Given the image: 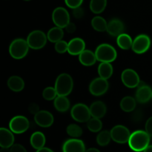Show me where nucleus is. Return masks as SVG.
I'll return each instance as SVG.
<instances>
[{
  "label": "nucleus",
  "instance_id": "f257e3e1",
  "mask_svg": "<svg viewBox=\"0 0 152 152\" xmlns=\"http://www.w3.org/2000/svg\"><path fill=\"white\" fill-rule=\"evenodd\" d=\"M151 137L145 131L137 130L131 134L129 145L135 152L143 151L149 145Z\"/></svg>",
  "mask_w": 152,
  "mask_h": 152
},
{
  "label": "nucleus",
  "instance_id": "f03ea898",
  "mask_svg": "<svg viewBox=\"0 0 152 152\" xmlns=\"http://www.w3.org/2000/svg\"><path fill=\"white\" fill-rule=\"evenodd\" d=\"M55 88L58 96H68L71 93L74 88V81L68 74H61L56 78L55 82Z\"/></svg>",
  "mask_w": 152,
  "mask_h": 152
},
{
  "label": "nucleus",
  "instance_id": "7ed1b4c3",
  "mask_svg": "<svg viewBox=\"0 0 152 152\" xmlns=\"http://www.w3.org/2000/svg\"><path fill=\"white\" fill-rule=\"evenodd\" d=\"M27 40L18 38L13 40L9 47V53L15 59H22L26 56L29 50Z\"/></svg>",
  "mask_w": 152,
  "mask_h": 152
},
{
  "label": "nucleus",
  "instance_id": "20e7f679",
  "mask_svg": "<svg viewBox=\"0 0 152 152\" xmlns=\"http://www.w3.org/2000/svg\"><path fill=\"white\" fill-rule=\"evenodd\" d=\"M96 59L100 62H114L117 56L116 49L112 45L106 43H103L98 46L95 50Z\"/></svg>",
  "mask_w": 152,
  "mask_h": 152
},
{
  "label": "nucleus",
  "instance_id": "39448f33",
  "mask_svg": "<svg viewBox=\"0 0 152 152\" xmlns=\"http://www.w3.org/2000/svg\"><path fill=\"white\" fill-rule=\"evenodd\" d=\"M27 42L30 48L34 50H39L45 46L47 43V34L39 30H36L28 34L27 37Z\"/></svg>",
  "mask_w": 152,
  "mask_h": 152
},
{
  "label": "nucleus",
  "instance_id": "423d86ee",
  "mask_svg": "<svg viewBox=\"0 0 152 152\" xmlns=\"http://www.w3.org/2000/svg\"><path fill=\"white\" fill-rule=\"evenodd\" d=\"M71 117L78 123H87L91 118L90 108L83 103L74 105L71 110Z\"/></svg>",
  "mask_w": 152,
  "mask_h": 152
},
{
  "label": "nucleus",
  "instance_id": "0eeeda50",
  "mask_svg": "<svg viewBox=\"0 0 152 152\" xmlns=\"http://www.w3.org/2000/svg\"><path fill=\"white\" fill-rule=\"evenodd\" d=\"M30 127L29 120L24 116H16L10 120L9 123V128L13 133L22 134L26 132Z\"/></svg>",
  "mask_w": 152,
  "mask_h": 152
},
{
  "label": "nucleus",
  "instance_id": "6e6552de",
  "mask_svg": "<svg viewBox=\"0 0 152 152\" xmlns=\"http://www.w3.org/2000/svg\"><path fill=\"white\" fill-rule=\"evenodd\" d=\"M111 139L117 143L124 144L129 142L131 133L128 128L122 125H117L111 130Z\"/></svg>",
  "mask_w": 152,
  "mask_h": 152
},
{
  "label": "nucleus",
  "instance_id": "1a4fd4ad",
  "mask_svg": "<svg viewBox=\"0 0 152 152\" xmlns=\"http://www.w3.org/2000/svg\"><path fill=\"white\" fill-rule=\"evenodd\" d=\"M151 46V39L146 34H140L133 40L132 50L135 53L142 54L145 53Z\"/></svg>",
  "mask_w": 152,
  "mask_h": 152
},
{
  "label": "nucleus",
  "instance_id": "9d476101",
  "mask_svg": "<svg viewBox=\"0 0 152 152\" xmlns=\"http://www.w3.org/2000/svg\"><path fill=\"white\" fill-rule=\"evenodd\" d=\"M52 20L56 26L65 28L70 22V14L65 8L58 7L52 13Z\"/></svg>",
  "mask_w": 152,
  "mask_h": 152
},
{
  "label": "nucleus",
  "instance_id": "9b49d317",
  "mask_svg": "<svg viewBox=\"0 0 152 152\" xmlns=\"http://www.w3.org/2000/svg\"><path fill=\"white\" fill-rule=\"evenodd\" d=\"M109 84L108 80L98 77L92 80L89 85V91L92 95L96 96H99L105 94L108 91Z\"/></svg>",
  "mask_w": 152,
  "mask_h": 152
},
{
  "label": "nucleus",
  "instance_id": "f8f14e48",
  "mask_svg": "<svg viewBox=\"0 0 152 152\" xmlns=\"http://www.w3.org/2000/svg\"><path fill=\"white\" fill-rule=\"evenodd\" d=\"M121 80L124 86L129 88H134L138 87L141 82L137 73L134 70L130 68L124 70L122 72Z\"/></svg>",
  "mask_w": 152,
  "mask_h": 152
},
{
  "label": "nucleus",
  "instance_id": "ddd939ff",
  "mask_svg": "<svg viewBox=\"0 0 152 152\" xmlns=\"http://www.w3.org/2000/svg\"><path fill=\"white\" fill-rule=\"evenodd\" d=\"M84 142L77 138L67 140L62 145V152H86Z\"/></svg>",
  "mask_w": 152,
  "mask_h": 152
},
{
  "label": "nucleus",
  "instance_id": "4468645a",
  "mask_svg": "<svg viewBox=\"0 0 152 152\" xmlns=\"http://www.w3.org/2000/svg\"><path fill=\"white\" fill-rule=\"evenodd\" d=\"M34 121L40 127L48 128L53 125L54 118L51 113L42 110L34 115Z\"/></svg>",
  "mask_w": 152,
  "mask_h": 152
},
{
  "label": "nucleus",
  "instance_id": "2eb2a0df",
  "mask_svg": "<svg viewBox=\"0 0 152 152\" xmlns=\"http://www.w3.org/2000/svg\"><path fill=\"white\" fill-rule=\"evenodd\" d=\"M151 94L152 90L151 88L140 82L136 91L135 99L138 102L141 104L146 103L151 99Z\"/></svg>",
  "mask_w": 152,
  "mask_h": 152
},
{
  "label": "nucleus",
  "instance_id": "dca6fc26",
  "mask_svg": "<svg viewBox=\"0 0 152 152\" xmlns=\"http://www.w3.org/2000/svg\"><path fill=\"white\" fill-rule=\"evenodd\" d=\"M86 50V42L81 38H74L68 42V52L72 56L80 55Z\"/></svg>",
  "mask_w": 152,
  "mask_h": 152
},
{
  "label": "nucleus",
  "instance_id": "f3484780",
  "mask_svg": "<svg viewBox=\"0 0 152 152\" xmlns=\"http://www.w3.org/2000/svg\"><path fill=\"white\" fill-rule=\"evenodd\" d=\"M125 30V25L123 22L119 19H113L108 23L107 32L111 37H118L123 34Z\"/></svg>",
  "mask_w": 152,
  "mask_h": 152
},
{
  "label": "nucleus",
  "instance_id": "a211bd4d",
  "mask_svg": "<svg viewBox=\"0 0 152 152\" xmlns=\"http://www.w3.org/2000/svg\"><path fill=\"white\" fill-rule=\"evenodd\" d=\"M14 142L13 132L5 128L0 129V146L1 148H10Z\"/></svg>",
  "mask_w": 152,
  "mask_h": 152
},
{
  "label": "nucleus",
  "instance_id": "6ab92c4d",
  "mask_svg": "<svg viewBox=\"0 0 152 152\" xmlns=\"http://www.w3.org/2000/svg\"><path fill=\"white\" fill-rule=\"evenodd\" d=\"M90 111L92 117L102 119L107 112V107L102 101H96L90 106Z\"/></svg>",
  "mask_w": 152,
  "mask_h": 152
},
{
  "label": "nucleus",
  "instance_id": "aec40b11",
  "mask_svg": "<svg viewBox=\"0 0 152 152\" xmlns=\"http://www.w3.org/2000/svg\"><path fill=\"white\" fill-rule=\"evenodd\" d=\"M79 60L80 63L85 66H91L96 62V56L95 53L90 50H84L79 55Z\"/></svg>",
  "mask_w": 152,
  "mask_h": 152
},
{
  "label": "nucleus",
  "instance_id": "412c9836",
  "mask_svg": "<svg viewBox=\"0 0 152 152\" xmlns=\"http://www.w3.org/2000/svg\"><path fill=\"white\" fill-rule=\"evenodd\" d=\"M45 142L46 140L44 134L40 132H36L33 133L30 138L31 146L37 150L43 148L45 145Z\"/></svg>",
  "mask_w": 152,
  "mask_h": 152
},
{
  "label": "nucleus",
  "instance_id": "4be33fe9",
  "mask_svg": "<svg viewBox=\"0 0 152 152\" xmlns=\"http://www.w3.org/2000/svg\"><path fill=\"white\" fill-rule=\"evenodd\" d=\"M7 86L14 92H19L25 88V82L19 76H12L7 80Z\"/></svg>",
  "mask_w": 152,
  "mask_h": 152
},
{
  "label": "nucleus",
  "instance_id": "5701e85b",
  "mask_svg": "<svg viewBox=\"0 0 152 152\" xmlns=\"http://www.w3.org/2000/svg\"><path fill=\"white\" fill-rule=\"evenodd\" d=\"M53 105L56 111L66 112L70 108V101L66 96H57L53 101Z\"/></svg>",
  "mask_w": 152,
  "mask_h": 152
},
{
  "label": "nucleus",
  "instance_id": "b1692460",
  "mask_svg": "<svg viewBox=\"0 0 152 152\" xmlns=\"http://www.w3.org/2000/svg\"><path fill=\"white\" fill-rule=\"evenodd\" d=\"M117 44L123 50H129L132 48L133 39L129 34L123 33L117 37Z\"/></svg>",
  "mask_w": 152,
  "mask_h": 152
},
{
  "label": "nucleus",
  "instance_id": "393cba45",
  "mask_svg": "<svg viewBox=\"0 0 152 152\" xmlns=\"http://www.w3.org/2000/svg\"><path fill=\"white\" fill-rule=\"evenodd\" d=\"M114 72V68L110 62H101L98 66V74L102 78L108 80Z\"/></svg>",
  "mask_w": 152,
  "mask_h": 152
},
{
  "label": "nucleus",
  "instance_id": "a878e982",
  "mask_svg": "<svg viewBox=\"0 0 152 152\" xmlns=\"http://www.w3.org/2000/svg\"><path fill=\"white\" fill-rule=\"evenodd\" d=\"M64 37V31L62 28L59 27H54V28H50L47 34L48 39L50 42H57L62 39Z\"/></svg>",
  "mask_w": 152,
  "mask_h": 152
},
{
  "label": "nucleus",
  "instance_id": "bb28decb",
  "mask_svg": "<svg viewBox=\"0 0 152 152\" xmlns=\"http://www.w3.org/2000/svg\"><path fill=\"white\" fill-rule=\"evenodd\" d=\"M136 99L132 96H125L120 102V108L125 112H132L136 108Z\"/></svg>",
  "mask_w": 152,
  "mask_h": 152
},
{
  "label": "nucleus",
  "instance_id": "cd10ccee",
  "mask_svg": "<svg viewBox=\"0 0 152 152\" xmlns=\"http://www.w3.org/2000/svg\"><path fill=\"white\" fill-rule=\"evenodd\" d=\"M91 25L95 31H99V32H104L107 31L108 23L103 17L96 16L92 19Z\"/></svg>",
  "mask_w": 152,
  "mask_h": 152
},
{
  "label": "nucleus",
  "instance_id": "c85d7f7f",
  "mask_svg": "<svg viewBox=\"0 0 152 152\" xmlns=\"http://www.w3.org/2000/svg\"><path fill=\"white\" fill-rule=\"evenodd\" d=\"M107 6V0H91L90 9L94 13L99 14L105 10Z\"/></svg>",
  "mask_w": 152,
  "mask_h": 152
},
{
  "label": "nucleus",
  "instance_id": "c756f323",
  "mask_svg": "<svg viewBox=\"0 0 152 152\" xmlns=\"http://www.w3.org/2000/svg\"><path fill=\"white\" fill-rule=\"evenodd\" d=\"M111 140H112L111 132L108 131H102L96 137V142L100 146H106L109 144Z\"/></svg>",
  "mask_w": 152,
  "mask_h": 152
},
{
  "label": "nucleus",
  "instance_id": "7c9ffc66",
  "mask_svg": "<svg viewBox=\"0 0 152 152\" xmlns=\"http://www.w3.org/2000/svg\"><path fill=\"white\" fill-rule=\"evenodd\" d=\"M87 127L89 131L94 133L100 132L102 128V123L100 119L92 117L87 122Z\"/></svg>",
  "mask_w": 152,
  "mask_h": 152
},
{
  "label": "nucleus",
  "instance_id": "2f4dec72",
  "mask_svg": "<svg viewBox=\"0 0 152 152\" xmlns=\"http://www.w3.org/2000/svg\"><path fill=\"white\" fill-rule=\"evenodd\" d=\"M67 134L70 137L74 138H78L83 135V129L80 126L77 124H70L68 125L66 129Z\"/></svg>",
  "mask_w": 152,
  "mask_h": 152
},
{
  "label": "nucleus",
  "instance_id": "473e14b6",
  "mask_svg": "<svg viewBox=\"0 0 152 152\" xmlns=\"http://www.w3.org/2000/svg\"><path fill=\"white\" fill-rule=\"evenodd\" d=\"M58 96L56 88L53 87H47L43 90L42 96L45 100H54Z\"/></svg>",
  "mask_w": 152,
  "mask_h": 152
},
{
  "label": "nucleus",
  "instance_id": "72a5a7b5",
  "mask_svg": "<svg viewBox=\"0 0 152 152\" xmlns=\"http://www.w3.org/2000/svg\"><path fill=\"white\" fill-rule=\"evenodd\" d=\"M68 43L64 40H60L55 43V50L59 53H64L68 52Z\"/></svg>",
  "mask_w": 152,
  "mask_h": 152
},
{
  "label": "nucleus",
  "instance_id": "f704fd0d",
  "mask_svg": "<svg viewBox=\"0 0 152 152\" xmlns=\"http://www.w3.org/2000/svg\"><path fill=\"white\" fill-rule=\"evenodd\" d=\"M84 0H65V2L68 7L71 9L80 7Z\"/></svg>",
  "mask_w": 152,
  "mask_h": 152
},
{
  "label": "nucleus",
  "instance_id": "c9c22d12",
  "mask_svg": "<svg viewBox=\"0 0 152 152\" xmlns=\"http://www.w3.org/2000/svg\"><path fill=\"white\" fill-rule=\"evenodd\" d=\"M73 16L76 19H81L84 16V9L82 8L81 6L73 9Z\"/></svg>",
  "mask_w": 152,
  "mask_h": 152
},
{
  "label": "nucleus",
  "instance_id": "e433bc0d",
  "mask_svg": "<svg viewBox=\"0 0 152 152\" xmlns=\"http://www.w3.org/2000/svg\"><path fill=\"white\" fill-rule=\"evenodd\" d=\"M10 148V152H27L25 147L21 144H13Z\"/></svg>",
  "mask_w": 152,
  "mask_h": 152
},
{
  "label": "nucleus",
  "instance_id": "4c0bfd02",
  "mask_svg": "<svg viewBox=\"0 0 152 152\" xmlns=\"http://www.w3.org/2000/svg\"><path fill=\"white\" fill-rule=\"evenodd\" d=\"M145 132L150 135V137H152V117L148 118L147 120L146 123H145Z\"/></svg>",
  "mask_w": 152,
  "mask_h": 152
},
{
  "label": "nucleus",
  "instance_id": "58836bf2",
  "mask_svg": "<svg viewBox=\"0 0 152 152\" xmlns=\"http://www.w3.org/2000/svg\"><path fill=\"white\" fill-rule=\"evenodd\" d=\"M28 111L31 114L35 115L36 114H37L40 111L39 106L37 103H31L30 104L29 107H28Z\"/></svg>",
  "mask_w": 152,
  "mask_h": 152
},
{
  "label": "nucleus",
  "instance_id": "ea45409f",
  "mask_svg": "<svg viewBox=\"0 0 152 152\" xmlns=\"http://www.w3.org/2000/svg\"><path fill=\"white\" fill-rule=\"evenodd\" d=\"M65 28V31H66L68 34H73V33L75 32L76 28H76L75 24L70 22Z\"/></svg>",
  "mask_w": 152,
  "mask_h": 152
},
{
  "label": "nucleus",
  "instance_id": "a19ab883",
  "mask_svg": "<svg viewBox=\"0 0 152 152\" xmlns=\"http://www.w3.org/2000/svg\"><path fill=\"white\" fill-rule=\"evenodd\" d=\"M36 152H54L53 150H51L49 148H46V147H43V148H40V149L37 150Z\"/></svg>",
  "mask_w": 152,
  "mask_h": 152
},
{
  "label": "nucleus",
  "instance_id": "79ce46f5",
  "mask_svg": "<svg viewBox=\"0 0 152 152\" xmlns=\"http://www.w3.org/2000/svg\"><path fill=\"white\" fill-rule=\"evenodd\" d=\"M86 152H100L99 150H98L97 148H88L86 151Z\"/></svg>",
  "mask_w": 152,
  "mask_h": 152
},
{
  "label": "nucleus",
  "instance_id": "37998d69",
  "mask_svg": "<svg viewBox=\"0 0 152 152\" xmlns=\"http://www.w3.org/2000/svg\"><path fill=\"white\" fill-rule=\"evenodd\" d=\"M143 152H152V145H149L145 150H144Z\"/></svg>",
  "mask_w": 152,
  "mask_h": 152
},
{
  "label": "nucleus",
  "instance_id": "c03bdc74",
  "mask_svg": "<svg viewBox=\"0 0 152 152\" xmlns=\"http://www.w3.org/2000/svg\"><path fill=\"white\" fill-rule=\"evenodd\" d=\"M0 152H10V148H1Z\"/></svg>",
  "mask_w": 152,
  "mask_h": 152
},
{
  "label": "nucleus",
  "instance_id": "a18cd8bd",
  "mask_svg": "<svg viewBox=\"0 0 152 152\" xmlns=\"http://www.w3.org/2000/svg\"><path fill=\"white\" fill-rule=\"evenodd\" d=\"M25 1H31V0H25Z\"/></svg>",
  "mask_w": 152,
  "mask_h": 152
},
{
  "label": "nucleus",
  "instance_id": "49530a36",
  "mask_svg": "<svg viewBox=\"0 0 152 152\" xmlns=\"http://www.w3.org/2000/svg\"><path fill=\"white\" fill-rule=\"evenodd\" d=\"M151 99H152V94H151Z\"/></svg>",
  "mask_w": 152,
  "mask_h": 152
}]
</instances>
